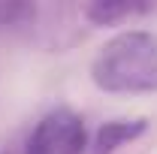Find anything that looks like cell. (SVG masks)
Wrapping results in <instances>:
<instances>
[{"mask_svg":"<svg viewBox=\"0 0 157 154\" xmlns=\"http://www.w3.org/2000/svg\"><path fill=\"white\" fill-rule=\"evenodd\" d=\"M88 145L91 142L82 115L70 106H55L33 124L24 154H85Z\"/></svg>","mask_w":157,"mask_h":154,"instance_id":"7a4b0ae2","label":"cell"},{"mask_svg":"<svg viewBox=\"0 0 157 154\" xmlns=\"http://www.w3.org/2000/svg\"><path fill=\"white\" fill-rule=\"evenodd\" d=\"M91 82L106 94H157V33L121 30L91 58Z\"/></svg>","mask_w":157,"mask_h":154,"instance_id":"6da1fadb","label":"cell"},{"mask_svg":"<svg viewBox=\"0 0 157 154\" xmlns=\"http://www.w3.org/2000/svg\"><path fill=\"white\" fill-rule=\"evenodd\" d=\"M36 15L33 3H3L0 0V30H12V27H24Z\"/></svg>","mask_w":157,"mask_h":154,"instance_id":"5b68a950","label":"cell"},{"mask_svg":"<svg viewBox=\"0 0 157 154\" xmlns=\"http://www.w3.org/2000/svg\"><path fill=\"white\" fill-rule=\"evenodd\" d=\"M145 12H151V3H136V0H100V3H91L85 9V15L94 24H103V27H112L118 21L136 18Z\"/></svg>","mask_w":157,"mask_h":154,"instance_id":"277c9868","label":"cell"},{"mask_svg":"<svg viewBox=\"0 0 157 154\" xmlns=\"http://www.w3.org/2000/svg\"><path fill=\"white\" fill-rule=\"evenodd\" d=\"M148 130V121L145 118H118V121H106L103 127L97 130L94 142L88 145L91 154H112L118 151L121 145L133 142L136 136H142Z\"/></svg>","mask_w":157,"mask_h":154,"instance_id":"3957f363","label":"cell"}]
</instances>
